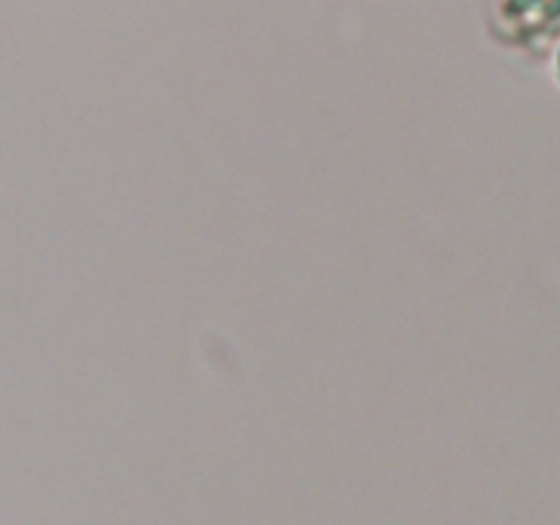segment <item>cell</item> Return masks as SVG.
Segmentation results:
<instances>
[{
	"label": "cell",
	"instance_id": "6da1fadb",
	"mask_svg": "<svg viewBox=\"0 0 560 525\" xmlns=\"http://www.w3.org/2000/svg\"><path fill=\"white\" fill-rule=\"evenodd\" d=\"M487 33L503 49L547 58L560 42V0H487Z\"/></svg>",
	"mask_w": 560,
	"mask_h": 525
},
{
	"label": "cell",
	"instance_id": "7a4b0ae2",
	"mask_svg": "<svg viewBox=\"0 0 560 525\" xmlns=\"http://www.w3.org/2000/svg\"><path fill=\"white\" fill-rule=\"evenodd\" d=\"M552 77H556V85L560 88V42H558V47L552 49Z\"/></svg>",
	"mask_w": 560,
	"mask_h": 525
}]
</instances>
